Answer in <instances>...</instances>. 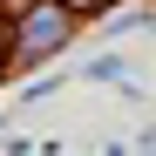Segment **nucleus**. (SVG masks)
<instances>
[{
	"label": "nucleus",
	"instance_id": "1",
	"mask_svg": "<svg viewBox=\"0 0 156 156\" xmlns=\"http://www.w3.org/2000/svg\"><path fill=\"white\" fill-rule=\"evenodd\" d=\"M55 34H68V20H61L55 7H41V14L27 20V27H20V48H27V55H41V48L55 41Z\"/></svg>",
	"mask_w": 156,
	"mask_h": 156
}]
</instances>
